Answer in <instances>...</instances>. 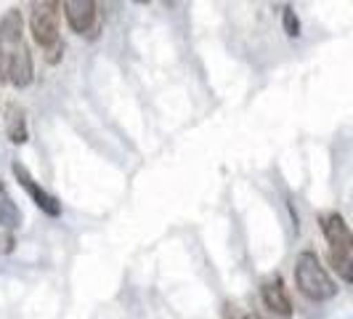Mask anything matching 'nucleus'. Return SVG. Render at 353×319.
<instances>
[{"label":"nucleus","mask_w":353,"mask_h":319,"mask_svg":"<svg viewBox=\"0 0 353 319\" xmlns=\"http://www.w3.org/2000/svg\"><path fill=\"white\" fill-rule=\"evenodd\" d=\"M61 0H32L30 3V32L32 40L46 53L48 64H59L64 56V43H61Z\"/></svg>","instance_id":"f257e3e1"},{"label":"nucleus","mask_w":353,"mask_h":319,"mask_svg":"<svg viewBox=\"0 0 353 319\" xmlns=\"http://www.w3.org/2000/svg\"><path fill=\"white\" fill-rule=\"evenodd\" d=\"M292 274H295V287H298V293H301L303 298H308V301H314V303L332 301L337 296V290H340L335 280L330 277L327 266L321 264V258H319L314 250H303L301 255L295 258Z\"/></svg>","instance_id":"f03ea898"},{"label":"nucleus","mask_w":353,"mask_h":319,"mask_svg":"<svg viewBox=\"0 0 353 319\" xmlns=\"http://www.w3.org/2000/svg\"><path fill=\"white\" fill-rule=\"evenodd\" d=\"M3 56V70H6V83H11L14 88H30L35 83V61L32 51L27 46V40H19L14 48L0 51Z\"/></svg>","instance_id":"7ed1b4c3"},{"label":"nucleus","mask_w":353,"mask_h":319,"mask_svg":"<svg viewBox=\"0 0 353 319\" xmlns=\"http://www.w3.org/2000/svg\"><path fill=\"white\" fill-rule=\"evenodd\" d=\"M11 173H14L19 186L30 195V200H32V202H35L37 208L46 213L48 218H59V215H61V202H59L48 189H43V186H40V181H35V176L27 171V165H24V162L14 160V162H11Z\"/></svg>","instance_id":"20e7f679"},{"label":"nucleus","mask_w":353,"mask_h":319,"mask_svg":"<svg viewBox=\"0 0 353 319\" xmlns=\"http://www.w3.org/2000/svg\"><path fill=\"white\" fill-rule=\"evenodd\" d=\"M319 229L324 234L330 250H337V253H353V231L351 226L345 224V218L337 211L321 213L319 215Z\"/></svg>","instance_id":"39448f33"},{"label":"nucleus","mask_w":353,"mask_h":319,"mask_svg":"<svg viewBox=\"0 0 353 319\" xmlns=\"http://www.w3.org/2000/svg\"><path fill=\"white\" fill-rule=\"evenodd\" d=\"M61 11H64V19H67L72 32L85 35L96 27L99 0H61Z\"/></svg>","instance_id":"423d86ee"},{"label":"nucleus","mask_w":353,"mask_h":319,"mask_svg":"<svg viewBox=\"0 0 353 319\" xmlns=\"http://www.w3.org/2000/svg\"><path fill=\"white\" fill-rule=\"evenodd\" d=\"M261 301H263V306L274 317L290 319L292 311H295V309H292V298H290V293H287V287H284L282 277H268V280L261 284Z\"/></svg>","instance_id":"0eeeda50"},{"label":"nucleus","mask_w":353,"mask_h":319,"mask_svg":"<svg viewBox=\"0 0 353 319\" xmlns=\"http://www.w3.org/2000/svg\"><path fill=\"white\" fill-rule=\"evenodd\" d=\"M3 128H6V136L11 144H27L30 142V125H27V112L24 106H19L17 102L6 106V115H3Z\"/></svg>","instance_id":"6e6552de"},{"label":"nucleus","mask_w":353,"mask_h":319,"mask_svg":"<svg viewBox=\"0 0 353 319\" xmlns=\"http://www.w3.org/2000/svg\"><path fill=\"white\" fill-rule=\"evenodd\" d=\"M19 40H24V19L19 8H11L0 19V51L14 48Z\"/></svg>","instance_id":"1a4fd4ad"},{"label":"nucleus","mask_w":353,"mask_h":319,"mask_svg":"<svg viewBox=\"0 0 353 319\" xmlns=\"http://www.w3.org/2000/svg\"><path fill=\"white\" fill-rule=\"evenodd\" d=\"M21 226V211L11 200L8 189L0 184V229L3 231H17Z\"/></svg>","instance_id":"9d476101"},{"label":"nucleus","mask_w":353,"mask_h":319,"mask_svg":"<svg viewBox=\"0 0 353 319\" xmlns=\"http://www.w3.org/2000/svg\"><path fill=\"white\" fill-rule=\"evenodd\" d=\"M327 261H330L332 271H335L343 282L353 284V253H337V250H330V253H327Z\"/></svg>","instance_id":"9b49d317"},{"label":"nucleus","mask_w":353,"mask_h":319,"mask_svg":"<svg viewBox=\"0 0 353 319\" xmlns=\"http://www.w3.org/2000/svg\"><path fill=\"white\" fill-rule=\"evenodd\" d=\"M282 30L287 37H301V19H298V14H295V8L287 3L282 8Z\"/></svg>","instance_id":"f8f14e48"},{"label":"nucleus","mask_w":353,"mask_h":319,"mask_svg":"<svg viewBox=\"0 0 353 319\" xmlns=\"http://www.w3.org/2000/svg\"><path fill=\"white\" fill-rule=\"evenodd\" d=\"M6 83V70H3V56H0V86Z\"/></svg>","instance_id":"ddd939ff"},{"label":"nucleus","mask_w":353,"mask_h":319,"mask_svg":"<svg viewBox=\"0 0 353 319\" xmlns=\"http://www.w3.org/2000/svg\"><path fill=\"white\" fill-rule=\"evenodd\" d=\"M239 319H263V317H261V314H252V311H250V314H242Z\"/></svg>","instance_id":"4468645a"},{"label":"nucleus","mask_w":353,"mask_h":319,"mask_svg":"<svg viewBox=\"0 0 353 319\" xmlns=\"http://www.w3.org/2000/svg\"><path fill=\"white\" fill-rule=\"evenodd\" d=\"M136 6H149V3H154V0H133Z\"/></svg>","instance_id":"2eb2a0df"},{"label":"nucleus","mask_w":353,"mask_h":319,"mask_svg":"<svg viewBox=\"0 0 353 319\" xmlns=\"http://www.w3.org/2000/svg\"><path fill=\"white\" fill-rule=\"evenodd\" d=\"M173 3H176V0H165V6H173Z\"/></svg>","instance_id":"dca6fc26"}]
</instances>
